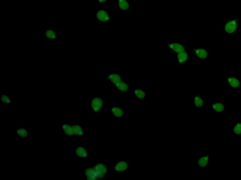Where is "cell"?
Segmentation results:
<instances>
[{
    "mask_svg": "<svg viewBox=\"0 0 241 180\" xmlns=\"http://www.w3.org/2000/svg\"><path fill=\"white\" fill-rule=\"evenodd\" d=\"M239 18L238 17L228 20L224 25V31L228 35L236 33L239 27Z\"/></svg>",
    "mask_w": 241,
    "mask_h": 180,
    "instance_id": "cell-1",
    "label": "cell"
},
{
    "mask_svg": "<svg viewBox=\"0 0 241 180\" xmlns=\"http://www.w3.org/2000/svg\"><path fill=\"white\" fill-rule=\"evenodd\" d=\"M228 86L233 89H239L241 86V82L239 77L230 76L226 77Z\"/></svg>",
    "mask_w": 241,
    "mask_h": 180,
    "instance_id": "cell-2",
    "label": "cell"
},
{
    "mask_svg": "<svg viewBox=\"0 0 241 180\" xmlns=\"http://www.w3.org/2000/svg\"><path fill=\"white\" fill-rule=\"evenodd\" d=\"M97 174V178H103L107 172V168L104 164L98 163L93 166Z\"/></svg>",
    "mask_w": 241,
    "mask_h": 180,
    "instance_id": "cell-3",
    "label": "cell"
},
{
    "mask_svg": "<svg viewBox=\"0 0 241 180\" xmlns=\"http://www.w3.org/2000/svg\"><path fill=\"white\" fill-rule=\"evenodd\" d=\"M97 19L101 22H107L110 21V16L106 10L101 9L98 10L96 13Z\"/></svg>",
    "mask_w": 241,
    "mask_h": 180,
    "instance_id": "cell-4",
    "label": "cell"
},
{
    "mask_svg": "<svg viewBox=\"0 0 241 180\" xmlns=\"http://www.w3.org/2000/svg\"><path fill=\"white\" fill-rule=\"evenodd\" d=\"M91 108L93 111L97 112L101 110L103 106V101L100 97L94 98L91 102Z\"/></svg>",
    "mask_w": 241,
    "mask_h": 180,
    "instance_id": "cell-5",
    "label": "cell"
},
{
    "mask_svg": "<svg viewBox=\"0 0 241 180\" xmlns=\"http://www.w3.org/2000/svg\"><path fill=\"white\" fill-rule=\"evenodd\" d=\"M193 50L197 57L201 60H206L208 58L209 51L206 48L197 47L193 48Z\"/></svg>",
    "mask_w": 241,
    "mask_h": 180,
    "instance_id": "cell-6",
    "label": "cell"
},
{
    "mask_svg": "<svg viewBox=\"0 0 241 180\" xmlns=\"http://www.w3.org/2000/svg\"><path fill=\"white\" fill-rule=\"evenodd\" d=\"M211 161V155L205 154L200 157L197 161V165L200 168H205Z\"/></svg>",
    "mask_w": 241,
    "mask_h": 180,
    "instance_id": "cell-7",
    "label": "cell"
},
{
    "mask_svg": "<svg viewBox=\"0 0 241 180\" xmlns=\"http://www.w3.org/2000/svg\"><path fill=\"white\" fill-rule=\"evenodd\" d=\"M210 106L213 111L219 114H222L226 110V105L223 102H212L210 104Z\"/></svg>",
    "mask_w": 241,
    "mask_h": 180,
    "instance_id": "cell-8",
    "label": "cell"
},
{
    "mask_svg": "<svg viewBox=\"0 0 241 180\" xmlns=\"http://www.w3.org/2000/svg\"><path fill=\"white\" fill-rule=\"evenodd\" d=\"M129 168V164L125 161H120L115 164L114 169L117 172H122L125 171Z\"/></svg>",
    "mask_w": 241,
    "mask_h": 180,
    "instance_id": "cell-9",
    "label": "cell"
},
{
    "mask_svg": "<svg viewBox=\"0 0 241 180\" xmlns=\"http://www.w3.org/2000/svg\"><path fill=\"white\" fill-rule=\"evenodd\" d=\"M168 46L171 49V50L173 51L176 53H179L181 52L186 50L184 45L181 43H171L168 44Z\"/></svg>",
    "mask_w": 241,
    "mask_h": 180,
    "instance_id": "cell-10",
    "label": "cell"
},
{
    "mask_svg": "<svg viewBox=\"0 0 241 180\" xmlns=\"http://www.w3.org/2000/svg\"><path fill=\"white\" fill-rule=\"evenodd\" d=\"M205 100L200 95H196L193 99V104L196 108H201L204 106Z\"/></svg>",
    "mask_w": 241,
    "mask_h": 180,
    "instance_id": "cell-11",
    "label": "cell"
},
{
    "mask_svg": "<svg viewBox=\"0 0 241 180\" xmlns=\"http://www.w3.org/2000/svg\"><path fill=\"white\" fill-rule=\"evenodd\" d=\"M189 57L188 52L185 50L177 54V60L178 63L182 64L187 61Z\"/></svg>",
    "mask_w": 241,
    "mask_h": 180,
    "instance_id": "cell-12",
    "label": "cell"
},
{
    "mask_svg": "<svg viewBox=\"0 0 241 180\" xmlns=\"http://www.w3.org/2000/svg\"><path fill=\"white\" fill-rule=\"evenodd\" d=\"M85 174L88 180H93L98 179L96 172L93 167L87 168L85 172Z\"/></svg>",
    "mask_w": 241,
    "mask_h": 180,
    "instance_id": "cell-13",
    "label": "cell"
},
{
    "mask_svg": "<svg viewBox=\"0 0 241 180\" xmlns=\"http://www.w3.org/2000/svg\"><path fill=\"white\" fill-rule=\"evenodd\" d=\"M107 78L115 86H116L117 84H118L119 82L122 81V80L121 76L119 74H117V73H113V74L108 75V76H107Z\"/></svg>",
    "mask_w": 241,
    "mask_h": 180,
    "instance_id": "cell-14",
    "label": "cell"
},
{
    "mask_svg": "<svg viewBox=\"0 0 241 180\" xmlns=\"http://www.w3.org/2000/svg\"><path fill=\"white\" fill-rule=\"evenodd\" d=\"M113 115L116 118H121L123 116L124 112L121 107L119 106H114L111 109Z\"/></svg>",
    "mask_w": 241,
    "mask_h": 180,
    "instance_id": "cell-15",
    "label": "cell"
},
{
    "mask_svg": "<svg viewBox=\"0 0 241 180\" xmlns=\"http://www.w3.org/2000/svg\"><path fill=\"white\" fill-rule=\"evenodd\" d=\"M76 153L79 157L86 158L88 156V153L87 150L82 146H79L76 149Z\"/></svg>",
    "mask_w": 241,
    "mask_h": 180,
    "instance_id": "cell-16",
    "label": "cell"
},
{
    "mask_svg": "<svg viewBox=\"0 0 241 180\" xmlns=\"http://www.w3.org/2000/svg\"><path fill=\"white\" fill-rule=\"evenodd\" d=\"M116 87L117 89L119 90L120 91L122 92H126L128 91V90H129V86L127 84L126 82H125V81H122L119 82L118 84L116 85Z\"/></svg>",
    "mask_w": 241,
    "mask_h": 180,
    "instance_id": "cell-17",
    "label": "cell"
},
{
    "mask_svg": "<svg viewBox=\"0 0 241 180\" xmlns=\"http://www.w3.org/2000/svg\"><path fill=\"white\" fill-rule=\"evenodd\" d=\"M45 36L49 40H53L57 39V36L55 32L52 29H48L45 33Z\"/></svg>",
    "mask_w": 241,
    "mask_h": 180,
    "instance_id": "cell-18",
    "label": "cell"
},
{
    "mask_svg": "<svg viewBox=\"0 0 241 180\" xmlns=\"http://www.w3.org/2000/svg\"><path fill=\"white\" fill-rule=\"evenodd\" d=\"M118 7L123 11L127 10L130 8V4L127 0H118Z\"/></svg>",
    "mask_w": 241,
    "mask_h": 180,
    "instance_id": "cell-19",
    "label": "cell"
},
{
    "mask_svg": "<svg viewBox=\"0 0 241 180\" xmlns=\"http://www.w3.org/2000/svg\"><path fill=\"white\" fill-rule=\"evenodd\" d=\"M134 94L137 98L140 100H143L146 97V92L141 89H135L134 91Z\"/></svg>",
    "mask_w": 241,
    "mask_h": 180,
    "instance_id": "cell-20",
    "label": "cell"
},
{
    "mask_svg": "<svg viewBox=\"0 0 241 180\" xmlns=\"http://www.w3.org/2000/svg\"><path fill=\"white\" fill-rule=\"evenodd\" d=\"M233 132L236 135H241V122H236L233 127Z\"/></svg>",
    "mask_w": 241,
    "mask_h": 180,
    "instance_id": "cell-21",
    "label": "cell"
},
{
    "mask_svg": "<svg viewBox=\"0 0 241 180\" xmlns=\"http://www.w3.org/2000/svg\"><path fill=\"white\" fill-rule=\"evenodd\" d=\"M73 129H74L75 135L80 136H82L83 135V129L80 125L75 124L74 125H73Z\"/></svg>",
    "mask_w": 241,
    "mask_h": 180,
    "instance_id": "cell-22",
    "label": "cell"
},
{
    "mask_svg": "<svg viewBox=\"0 0 241 180\" xmlns=\"http://www.w3.org/2000/svg\"><path fill=\"white\" fill-rule=\"evenodd\" d=\"M17 134L19 136L21 137H26L28 136V132L23 128H21L16 130Z\"/></svg>",
    "mask_w": 241,
    "mask_h": 180,
    "instance_id": "cell-23",
    "label": "cell"
},
{
    "mask_svg": "<svg viewBox=\"0 0 241 180\" xmlns=\"http://www.w3.org/2000/svg\"><path fill=\"white\" fill-rule=\"evenodd\" d=\"M64 132L65 134L68 136H71L73 135H75L73 127V126L70 125L69 126L67 129L64 130Z\"/></svg>",
    "mask_w": 241,
    "mask_h": 180,
    "instance_id": "cell-24",
    "label": "cell"
},
{
    "mask_svg": "<svg viewBox=\"0 0 241 180\" xmlns=\"http://www.w3.org/2000/svg\"><path fill=\"white\" fill-rule=\"evenodd\" d=\"M1 100L2 102L6 104H9L11 102V100L10 98L6 95H2L1 96Z\"/></svg>",
    "mask_w": 241,
    "mask_h": 180,
    "instance_id": "cell-25",
    "label": "cell"
},
{
    "mask_svg": "<svg viewBox=\"0 0 241 180\" xmlns=\"http://www.w3.org/2000/svg\"><path fill=\"white\" fill-rule=\"evenodd\" d=\"M69 125H70L68 124H62V129H63V130L67 129Z\"/></svg>",
    "mask_w": 241,
    "mask_h": 180,
    "instance_id": "cell-26",
    "label": "cell"
},
{
    "mask_svg": "<svg viewBox=\"0 0 241 180\" xmlns=\"http://www.w3.org/2000/svg\"><path fill=\"white\" fill-rule=\"evenodd\" d=\"M107 1V0H98V2L100 3H104Z\"/></svg>",
    "mask_w": 241,
    "mask_h": 180,
    "instance_id": "cell-27",
    "label": "cell"
}]
</instances>
